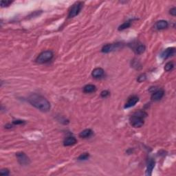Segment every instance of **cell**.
<instances>
[{"label": "cell", "mask_w": 176, "mask_h": 176, "mask_svg": "<svg viewBox=\"0 0 176 176\" xmlns=\"http://www.w3.org/2000/svg\"><path fill=\"white\" fill-rule=\"evenodd\" d=\"M28 101L32 105L42 112H48L50 109V103L48 100L45 97L37 94L30 95L28 97Z\"/></svg>", "instance_id": "cell-1"}, {"label": "cell", "mask_w": 176, "mask_h": 176, "mask_svg": "<svg viewBox=\"0 0 176 176\" xmlns=\"http://www.w3.org/2000/svg\"><path fill=\"white\" fill-rule=\"evenodd\" d=\"M147 116V114L144 111H138L130 118V124L135 128L141 127L144 124V118Z\"/></svg>", "instance_id": "cell-2"}, {"label": "cell", "mask_w": 176, "mask_h": 176, "mask_svg": "<svg viewBox=\"0 0 176 176\" xmlns=\"http://www.w3.org/2000/svg\"><path fill=\"white\" fill-rule=\"evenodd\" d=\"M54 56L52 51L51 50H46L42 52L39 55L37 56L36 59V62L39 64H45V63L48 62V61L52 60V59Z\"/></svg>", "instance_id": "cell-3"}, {"label": "cell", "mask_w": 176, "mask_h": 176, "mask_svg": "<svg viewBox=\"0 0 176 176\" xmlns=\"http://www.w3.org/2000/svg\"><path fill=\"white\" fill-rule=\"evenodd\" d=\"M83 4L82 2H78L75 3V4L72 6L69 11V14H68V18H72L76 17V15L79 14V13L81 12L82 8H83Z\"/></svg>", "instance_id": "cell-4"}, {"label": "cell", "mask_w": 176, "mask_h": 176, "mask_svg": "<svg viewBox=\"0 0 176 176\" xmlns=\"http://www.w3.org/2000/svg\"><path fill=\"white\" fill-rule=\"evenodd\" d=\"M122 43H108L106 44L102 48L101 52L103 53H109L112 52V51L116 50L122 47Z\"/></svg>", "instance_id": "cell-5"}, {"label": "cell", "mask_w": 176, "mask_h": 176, "mask_svg": "<svg viewBox=\"0 0 176 176\" xmlns=\"http://www.w3.org/2000/svg\"><path fill=\"white\" fill-rule=\"evenodd\" d=\"M16 156L17 158L18 162L21 165H28L30 163V160H29L28 157L24 153L20 152V153H16Z\"/></svg>", "instance_id": "cell-6"}, {"label": "cell", "mask_w": 176, "mask_h": 176, "mask_svg": "<svg viewBox=\"0 0 176 176\" xmlns=\"http://www.w3.org/2000/svg\"><path fill=\"white\" fill-rule=\"evenodd\" d=\"M165 95V91L162 89L160 90H156L155 92H153L151 94V100L154 101H158V100H161L162 97Z\"/></svg>", "instance_id": "cell-7"}, {"label": "cell", "mask_w": 176, "mask_h": 176, "mask_svg": "<svg viewBox=\"0 0 176 176\" xmlns=\"http://www.w3.org/2000/svg\"><path fill=\"white\" fill-rule=\"evenodd\" d=\"M138 100H139V98H138V96H131V98H129L128 101L126 102L125 105H124V108H129V107H133V106H134L136 103H137Z\"/></svg>", "instance_id": "cell-8"}, {"label": "cell", "mask_w": 176, "mask_h": 176, "mask_svg": "<svg viewBox=\"0 0 176 176\" xmlns=\"http://www.w3.org/2000/svg\"><path fill=\"white\" fill-rule=\"evenodd\" d=\"M175 48H169L166 49L162 53L161 57L162 59H166L167 58L170 57L175 54Z\"/></svg>", "instance_id": "cell-9"}, {"label": "cell", "mask_w": 176, "mask_h": 176, "mask_svg": "<svg viewBox=\"0 0 176 176\" xmlns=\"http://www.w3.org/2000/svg\"><path fill=\"white\" fill-rule=\"evenodd\" d=\"M104 74H105V72L103 69H102L101 68H97L92 71V76L95 78H102L104 76Z\"/></svg>", "instance_id": "cell-10"}, {"label": "cell", "mask_w": 176, "mask_h": 176, "mask_svg": "<svg viewBox=\"0 0 176 176\" xmlns=\"http://www.w3.org/2000/svg\"><path fill=\"white\" fill-rule=\"evenodd\" d=\"M155 160L153 159H150L149 160L148 163H147V171H146V175L150 176L151 175L152 171H153V169L155 167Z\"/></svg>", "instance_id": "cell-11"}, {"label": "cell", "mask_w": 176, "mask_h": 176, "mask_svg": "<svg viewBox=\"0 0 176 176\" xmlns=\"http://www.w3.org/2000/svg\"><path fill=\"white\" fill-rule=\"evenodd\" d=\"M168 25L169 23L167 21H165V20H160V21L156 22L155 26V28L158 29V30H164V29L167 28Z\"/></svg>", "instance_id": "cell-12"}, {"label": "cell", "mask_w": 176, "mask_h": 176, "mask_svg": "<svg viewBox=\"0 0 176 176\" xmlns=\"http://www.w3.org/2000/svg\"><path fill=\"white\" fill-rule=\"evenodd\" d=\"M76 139L73 136H69V137H67L65 139V141L64 142V146L68 147V146H72V145H74L76 143Z\"/></svg>", "instance_id": "cell-13"}, {"label": "cell", "mask_w": 176, "mask_h": 176, "mask_svg": "<svg viewBox=\"0 0 176 176\" xmlns=\"http://www.w3.org/2000/svg\"><path fill=\"white\" fill-rule=\"evenodd\" d=\"M92 134H93V131H92V129H84L83 131H82L80 133L79 136L82 138H90L92 135Z\"/></svg>", "instance_id": "cell-14"}, {"label": "cell", "mask_w": 176, "mask_h": 176, "mask_svg": "<svg viewBox=\"0 0 176 176\" xmlns=\"http://www.w3.org/2000/svg\"><path fill=\"white\" fill-rule=\"evenodd\" d=\"M96 90V88L95 85L92 84L86 85L84 88H83V92L87 94L92 93V92H95Z\"/></svg>", "instance_id": "cell-15"}, {"label": "cell", "mask_w": 176, "mask_h": 176, "mask_svg": "<svg viewBox=\"0 0 176 176\" xmlns=\"http://www.w3.org/2000/svg\"><path fill=\"white\" fill-rule=\"evenodd\" d=\"M145 46L143 45V44H140L138 46H136V48H135V52L138 54H141L142 53H143L145 50Z\"/></svg>", "instance_id": "cell-16"}, {"label": "cell", "mask_w": 176, "mask_h": 176, "mask_svg": "<svg viewBox=\"0 0 176 176\" xmlns=\"http://www.w3.org/2000/svg\"><path fill=\"white\" fill-rule=\"evenodd\" d=\"M174 68V64L172 62V61H169V62L167 63V64L165 65V70L166 72H169L171 71Z\"/></svg>", "instance_id": "cell-17"}, {"label": "cell", "mask_w": 176, "mask_h": 176, "mask_svg": "<svg viewBox=\"0 0 176 176\" xmlns=\"http://www.w3.org/2000/svg\"><path fill=\"white\" fill-rule=\"evenodd\" d=\"M131 26V23L129 21H126L118 27V30H123Z\"/></svg>", "instance_id": "cell-18"}, {"label": "cell", "mask_w": 176, "mask_h": 176, "mask_svg": "<svg viewBox=\"0 0 176 176\" xmlns=\"http://www.w3.org/2000/svg\"><path fill=\"white\" fill-rule=\"evenodd\" d=\"M90 158V154L88 153H85L81 154V155H79V157L78 158V160H86Z\"/></svg>", "instance_id": "cell-19"}, {"label": "cell", "mask_w": 176, "mask_h": 176, "mask_svg": "<svg viewBox=\"0 0 176 176\" xmlns=\"http://www.w3.org/2000/svg\"><path fill=\"white\" fill-rule=\"evenodd\" d=\"M10 174L9 170L7 169H2L0 171V175H8Z\"/></svg>", "instance_id": "cell-20"}, {"label": "cell", "mask_w": 176, "mask_h": 176, "mask_svg": "<svg viewBox=\"0 0 176 176\" xmlns=\"http://www.w3.org/2000/svg\"><path fill=\"white\" fill-rule=\"evenodd\" d=\"M11 3H12L11 1H8V0H6V1H1V7H6V6H9Z\"/></svg>", "instance_id": "cell-21"}, {"label": "cell", "mask_w": 176, "mask_h": 176, "mask_svg": "<svg viewBox=\"0 0 176 176\" xmlns=\"http://www.w3.org/2000/svg\"><path fill=\"white\" fill-rule=\"evenodd\" d=\"M146 78H147L146 75H145V74H141V75H140L139 76H138L137 80H138V82L141 83V82L145 81V80H146Z\"/></svg>", "instance_id": "cell-22"}, {"label": "cell", "mask_w": 176, "mask_h": 176, "mask_svg": "<svg viewBox=\"0 0 176 176\" xmlns=\"http://www.w3.org/2000/svg\"><path fill=\"white\" fill-rule=\"evenodd\" d=\"M109 92L107 91V90H104V91H102L101 93H100V96H101V97L102 98H106V97H107L109 95Z\"/></svg>", "instance_id": "cell-23"}, {"label": "cell", "mask_w": 176, "mask_h": 176, "mask_svg": "<svg viewBox=\"0 0 176 176\" xmlns=\"http://www.w3.org/2000/svg\"><path fill=\"white\" fill-rule=\"evenodd\" d=\"M13 123L14 124H21L24 123V121L21 120H16L13 121Z\"/></svg>", "instance_id": "cell-24"}, {"label": "cell", "mask_w": 176, "mask_h": 176, "mask_svg": "<svg viewBox=\"0 0 176 176\" xmlns=\"http://www.w3.org/2000/svg\"><path fill=\"white\" fill-rule=\"evenodd\" d=\"M170 14L171 15H173V16H174V17L175 16V15H176V8L175 7L171 8V9L170 10Z\"/></svg>", "instance_id": "cell-25"}]
</instances>
